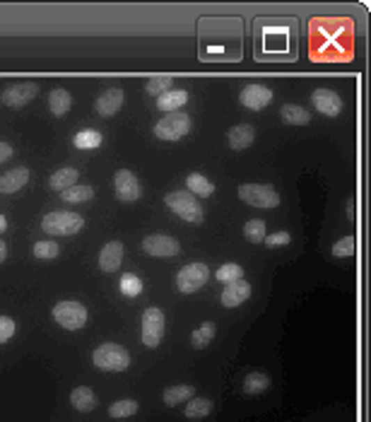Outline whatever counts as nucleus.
Segmentation results:
<instances>
[{"label":"nucleus","mask_w":371,"mask_h":422,"mask_svg":"<svg viewBox=\"0 0 371 422\" xmlns=\"http://www.w3.org/2000/svg\"><path fill=\"white\" fill-rule=\"evenodd\" d=\"M215 324L212 321H205V324H200L196 331L191 333V345L196 347V350H203V347H207L212 342V338H215Z\"/></svg>","instance_id":"nucleus-29"},{"label":"nucleus","mask_w":371,"mask_h":422,"mask_svg":"<svg viewBox=\"0 0 371 422\" xmlns=\"http://www.w3.org/2000/svg\"><path fill=\"white\" fill-rule=\"evenodd\" d=\"M13 155H15V152H13V147H10L8 142H3V140H0V165H3V162H8Z\"/></svg>","instance_id":"nucleus-43"},{"label":"nucleus","mask_w":371,"mask_h":422,"mask_svg":"<svg viewBox=\"0 0 371 422\" xmlns=\"http://www.w3.org/2000/svg\"><path fill=\"white\" fill-rule=\"evenodd\" d=\"M135 413H138V400L133 398H121L116 400V403H111V408H109L111 418H130V415Z\"/></svg>","instance_id":"nucleus-35"},{"label":"nucleus","mask_w":371,"mask_h":422,"mask_svg":"<svg viewBox=\"0 0 371 422\" xmlns=\"http://www.w3.org/2000/svg\"><path fill=\"white\" fill-rule=\"evenodd\" d=\"M186 188L191 196H200V198H210L212 193H215V183L210 181L207 176H203V174H188L186 179Z\"/></svg>","instance_id":"nucleus-25"},{"label":"nucleus","mask_w":371,"mask_h":422,"mask_svg":"<svg viewBox=\"0 0 371 422\" xmlns=\"http://www.w3.org/2000/svg\"><path fill=\"white\" fill-rule=\"evenodd\" d=\"M210 280V268L205 263H188L179 271L176 276V285H179V292L193 294L200 287H205V282Z\"/></svg>","instance_id":"nucleus-11"},{"label":"nucleus","mask_w":371,"mask_h":422,"mask_svg":"<svg viewBox=\"0 0 371 422\" xmlns=\"http://www.w3.org/2000/svg\"><path fill=\"white\" fill-rule=\"evenodd\" d=\"M164 205L171 210L174 215H179L181 220H186V223H203V218H205V213H203L200 203L196 200V196H191L188 191H171L164 196Z\"/></svg>","instance_id":"nucleus-6"},{"label":"nucleus","mask_w":371,"mask_h":422,"mask_svg":"<svg viewBox=\"0 0 371 422\" xmlns=\"http://www.w3.org/2000/svg\"><path fill=\"white\" fill-rule=\"evenodd\" d=\"M280 116L282 121L290 126H306L311 121V114L306 112L304 107H297V104H285V107L280 109Z\"/></svg>","instance_id":"nucleus-28"},{"label":"nucleus","mask_w":371,"mask_h":422,"mask_svg":"<svg viewBox=\"0 0 371 422\" xmlns=\"http://www.w3.org/2000/svg\"><path fill=\"white\" fill-rule=\"evenodd\" d=\"M5 258H8V244H5V241L0 239V263H3Z\"/></svg>","instance_id":"nucleus-45"},{"label":"nucleus","mask_w":371,"mask_h":422,"mask_svg":"<svg viewBox=\"0 0 371 422\" xmlns=\"http://www.w3.org/2000/svg\"><path fill=\"white\" fill-rule=\"evenodd\" d=\"M5 229H8V218H5V215L0 213V234H3Z\"/></svg>","instance_id":"nucleus-46"},{"label":"nucleus","mask_w":371,"mask_h":422,"mask_svg":"<svg viewBox=\"0 0 371 422\" xmlns=\"http://www.w3.org/2000/svg\"><path fill=\"white\" fill-rule=\"evenodd\" d=\"M212 413V400L205 398V395H193L186 403V418L196 420V418H205V415Z\"/></svg>","instance_id":"nucleus-30"},{"label":"nucleus","mask_w":371,"mask_h":422,"mask_svg":"<svg viewBox=\"0 0 371 422\" xmlns=\"http://www.w3.org/2000/svg\"><path fill=\"white\" fill-rule=\"evenodd\" d=\"M36 94H39V84L36 82H17L0 94V102L10 109H19V107H24V104H29Z\"/></svg>","instance_id":"nucleus-14"},{"label":"nucleus","mask_w":371,"mask_h":422,"mask_svg":"<svg viewBox=\"0 0 371 422\" xmlns=\"http://www.w3.org/2000/svg\"><path fill=\"white\" fill-rule=\"evenodd\" d=\"M255 61H294L297 58V20L294 17H255L253 22Z\"/></svg>","instance_id":"nucleus-3"},{"label":"nucleus","mask_w":371,"mask_h":422,"mask_svg":"<svg viewBox=\"0 0 371 422\" xmlns=\"http://www.w3.org/2000/svg\"><path fill=\"white\" fill-rule=\"evenodd\" d=\"M270 389V377L265 372H251L246 379H244V391L248 395H258Z\"/></svg>","instance_id":"nucleus-31"},{"label":"nucleus","mask_w":371,"mask_h":422,"mask_svg":"<svg viewBox=\"0 0 371 422\" xmlns=\"http://www.w3.org/2000/svg\"><path fill=\"white\" fill-rule=\"evenodd\" d=\"M123 256H125V246L121 241H109L104 244V249L99 251V268L104 273H116L123 263Z\"/></svg>","instance_id":"nucleus-19"},{"label":"nucleus","mask_w":371,"mask_h":422,"mask_svg":"<svg viewBox=\"0 0 371 422\" xmlns=\"http://www.w3.org/2000/svg\"><path fill=\"white\" fill-rule=\"evenodd\" d=\"M29 181V169L27 167H15L10 172H5L0 176V193L3 196H10V193H17L27 186Z\"/></svg>","instance_id":"nucleus-20"},{"label":"nucleus","mask_w":371,"mask_h":422,"mask_svg":"<svg viewBox=\"0 0 371 422\" xmlns=\"http://www.w3.org/2000/svg\"><path fill=\"white\" fill-rule=\"evenodd\" d=\"M239 102L251 112H260L273 102V89L265 87V84H246L239 94Z\"/></svg>","instance_id":"nucleus-16"},{"label":"nucleus","mask_w":371,"mask_h":422,"mask_svg":"<svg viewBox=\"0 0 371 422\" xmlns=\"http://www.w3.org/2000/svg\"><path fill=\"white\" fill-rule=\"evenodd\" d=\"M70 107H72V97H70V92L68 89H63V87H58V89H54V92L49 94V109H51V114L54 116H65L68 112H70Z\"/></svg>","instance_id":"nucleus-27"},{"label":"nucleus","mask_w":371,"mask_h":422,"mask_svg":"<svg viewBox=\"0 0 371 422\" xmlns=\"http://www.w3.org/2000/svg\"><path fill=\"white\" fill-rule=\"evenodd\" d=\"M113 191H116V198L121 203H135V200L143 196L138 176L133 172H128V169H118L113 174Z\"/></svg>","instance_id":"nucleus-12"},{"label":"nucleus","mask_w":371,"mask_h":422,"mask_svg":"<svg viewBox=\"0 0 371 422\" xmlns=\"http://www.w3.org/2000/svg\"><path fill=\"white\" fill-rule=\"evenodd\" d=\"M227 140H229V147L232 150H246V147L253 145L255 140V128L251 123H239V126H232L227 133Z\"/></svg>","instance_id":"nucleus-21"},{"label":"nucleus","mask_w":371,"mask_h":422,"mask_svg":"<svg viewBox=\"0 0 371 422\" xmlns=\"http://www.w3.org/2000/svg\"><path fill=\"white\" fill-rule=\"evenodd\" d=\"M31 251H34V256L41 258V261H51V258H56L61 253V246L56 244V241H46L44 239V241H36Z\"/></svg>","instance_id":"nucleus-39"},{"label":"nucleus","mask_w":371,"mask_h":422,"mask_svg":"<svg viewBox=\"0 0 371 422\" xmlns=\"http://www.w3.org/2000/svg\"><path fill=\"white\" fill-rule=\"evenodd\" d=\"M92 362L102 372H125L130 367V352L116 342H102L92 352Z\"/></svg>","instance_id":"nucleus-4"},{"label":"nucleus","mask_w":371,"mask_h":422,"mask_svg":"<svg viewBox=\"0 0 371 422\" xmlns=\"http://www.w3.org/2000/svg\"><path fill=\"white\" fill-rule=\"evenodd\" d=\"M70 403H72V408L80 410V413H90V410L97 408L99 400H97V393H94L90 386H77V389H72V393H70Z\"/></svg>","instance_id":"nucleus-24"},{"label":"nucleus","mask_w":371,"mask_h":422,"mask_svg":"<svg viewBox=\"0 0 371 422\" xmlns=\"http://www.w3.org/2000/svg\"><path fill=\"white\" fill-rule=\"evenodd\" d=\"M123 104H125V92L121 87H111V89H104L97 97L94 112L102 116V119H111V116L118 114V109H121Z\"/></svg>","instance_id":"nucleus-15"},{"label":"nucleus","mask_w":371,"mask_h":422,"mask_svg":"<svg viewBox=\"0 0 371 422\" xmlns=\"http://www.w3.org/2000/svg\"><path fill=\"white\" fill-rule=\"evenodd\" d=\"M188 102V92L186 89H169L164 92L161 97H157V109L161 114H174V112H181V107Z\"/></svg>","instance_id":"nucleus-22"},{"label":"nucleus","mask_w":371,"mask_h":422,"mask_svg":"<svg viewBox=\"0 0 371 422\" xmlns=\"http://www.w3.org/2000/svg\"><path fill=\"white\" fill-rule=\"evenodd\" d=\"M102 133L99 130H94V128H82L80 133L75 135V147L77 150H97L99 145H102Z\"/></svg>","instance_id":"nucleus-32"},{"label":"nucleus","mask_w":371,"mask_h":422,"mask_svg":"<svg viewBox=\"0 0 371 422\" xmlns=\"http://www.w3.org/2000/svg\"><path fill=\"white\" fill-rule=\"evenodd\" d=\"M354 54V22L349 17H313L309 56L316 63H347Z\"/></svg>","instance_id":"nucleus-2"},{"label":"nucleus","mask_w":371,"mask_h":422,"mask_svg":"<svg viewBox=\"0 0 371 422\" xmlns=\"http://www.w3.org/2000/svg\"><path fill=\"white\" fill-rule=\"evenodd\" d=\"M265 223L263 220H248L246 225H244V236H246V241L251 244H260V241L265 239Z\"/></svg>","instance_id":"nucleus-36"},{"label":"nucleus","mask_w":371,"mask_h":422,"mask_svg":"<svg viewBox=\"0 0 371 422\" xmlns=\"http://www.w3.org/2000/svg\"><path fill=\"white\" fill-rule=\"evenodd\" d=\"M92 196H94V188L85 186V183H75V186H70L68 191L61 193V198L65 200V203H85V200H90Z\"/></svg>","instance_id":"nucleus-33"},{"label":"nucleus","mask_w":371,"mask_h":422,"mask_svg":"<svg viewBox=\"0 0 371 422\" xmlns=\"http://www.w3.org/2000/svg\"><path fill=\"white\" fill-rule=\"evenodd\" d=\"M193 395H196V386H191V384H176V386L164 389L161 400H164V405H169V408H176V405L181 403H188Z\"/></svg>","instance_id":"nucleus-23"},{"label":"nucleus","mask_w":371,"mask_h":422,"mask_svg":"<svg viewBox=\"0 0 371 422\" xmlns=\"http://www.w3.org/2000/svg\"><path fill=\"white\" fill-rule=\"evenodd\" d=\"M311 104L316 107L318 114H326V116H331V119L340 116V112H342V97L333 92V89H326V87L313 89Z\"/></svg>","instance_id":"nucleus-17"},{"label":"nucleus","mask_w":371,"mask_h":422,"mask_svg":"<svg viewBox=\"0 0 371 422\" xmlns=\"http://www.w3.org/2000/svg\"><path fill=\"white\" fill-rule=\"evenodd\" d=\"M191 133V116L188 114H166L164 119L159 121V123L155 126V138L159 140H181L184 135Z\"/></svg>","instance_id":"nucleus-9"},{"label":"nucleus","mask_w":371,"mask_h":422,"mask_svg":"<svg viewBox=\"0 0 371 422\" xmlns=\"http://www.w3.org/2000/svg\"><path fill=\"white\" fill-rule=\"evenodd\" d=\"M357 253V236H342L340 241L333 244V256L336 258H347Z\"/></svg>","instance_id":"nucleus-37"},{"label":"nucleus","mask_w":371,"mask_h":422,"mask_svg":"<svg viewBox=\"0 0 371 422\" xmlns=\"http://www.w3.org/2000/svg\"><path fill=\"white\" fill-rule=\"evenodd\" d=\"M143 251L148 253V256H155V258H171L181 251V244L174 239V236L150 234L143 239Z\"/></svg>","instance_id":"nucleus-13"},{"label":"nucleus","mask_w":371,"mask_h":422,"mask_svg":"<svg viewBox=\"0 0 371 422\" xmlns=\"http://www.w3.org/2000/svg\"><path fill=\"white\" fill-rule=\"evenodd\" d=\"M41 227H44L46 234L72 236L85 227V218L77 213H70V210H54V213H49L41 220Z\"/></svg>","instance_id":"nucleus-5"},{"label":"nucleus","mask_w":371,"mask_h":422,"mask_svg":"<svg viewBox=\"0 0 371 422\" xmlns=\"http://www.w3.org/2000/svg\"><path fill=\"white\" fill-rule=\"evenodd\" d=\"M145 89H148V94H155V97H161L164 92H169V89H174V77L171 75H155L150 77L148 84H145Z\"/></svg>","instance_id":"nucleus-34"},{"label":"nucleus","mask_w":371,"mask_h":422,"mask_svg":"<svg viewBox=\"0 0 371 422\" xmlns=\"http://www.w3.org/2000/svg\"><path fill=\"white\" fill-rule=\"evenodd\" d=\"M237 193L244 203L253 205V208L268 210V208H278L280 205V193L273 183H244V186H239Z\"/></svg>","instance_id":"nucleus-7"},{"label":"nucleus","mask_w":371,"mask_h":422,"mask_svg":"<svg viewBox=\"0 0 371 422\" xmlns=\"http://www.w3.org/2000/svg\"><path fill=\"white\" fill-rule=\"evenodd\" d=\"M198 58L205 63H239L244 58L242 17H203L198 22Z\"/></svg>","instance_id":"nucleus-1"},{"label":"nucleus","mask_w":371,"mask_h":422,"mask_svg":"<svg viewBox=\"0 0 371 422\" xmlns=\"http://www.w3.org/2000/svg\"><path fill=\"white\" fill-rule=\"evenodd\" d=\"M15 336V321L10 316H0V345Z\"/></svg>","instance_id":"nucleus-42"},{"label":"nucleus","mask_w":371,"mask_h":422,"mask_svg":"<svg viewBox=\"0 0 371 422\" xmlns=\"http://www.w3.org/2000/svg\"><path fill=\"white\" fill-rule=\"evenodd\" d=\"M347 218L352 220V223L357 220V200H354V198L347 200Z\"/></svg>","instance_id":"nucleus-44"},{"label":"nucleus","mask_w":371,"mask_h":422,"mask_svg":"<svg viewBox=\"0 0 371 422\" xmlns=\"http://www.w3.org/2000/svg\"><path fill=\"white\" fill-rule=\"evenodd\" d=\"M290 241H292V234H290V232L280 229V232H275V234H265L263 244L268 246V249H278V246H287Z\"/></svg>","instance_id":"nucleus-41"},{"label":"nucleus","mask_w":371,"mask_h":422,"mask_svg":"<svg viewBox=\"0 0 371 422\" xmlns=\"http://www.w3.org/2000/svg\"><path fill=\"white\" fill-rule=\"evenodd\" d=\"M244 278V268L239 263H224L222 268L217 271V280L219 282H234V280H242Z\"/></svg>","instance_id":"nucleus-38"},{"label":"nucleus","mask_w":371,"mask_h":422,"mask_svg":"<svg viewBox=\"0 0 371 422\" xmlns=\"http://www.w3.org/2000/svg\"><path fill=\"white\" fill-rule=\"evenodd\" d=\"M77 176H80V172L77 169H72V167H63V169H58V172H54L51 174V179H49V186L54 188V191H68L70 186H75L77 183Z\"/></svg>","instance_id":"nucleus-26"},{"label":"nucleus","mask_w":371,"mask_h":422,"mask_svg":"<svg viewBox=\"0 0 371 422\" xmlns=\"http://www.w3.org/2000/svg\"><path fill=\"white\" fill-rule=\"evenodd\" d=\"M54 319L56 324L63 326L65 331H80L87 324V309L80 302L72 299H63L54 307Z\"/></svg>","instance_id":"nucleus-10"},{"label":"nucleus","mask_w":371,"mask_h":422,"mask_svg":"<svg viewBox=\"0 0 371 422\" xmlns=\"http://www.w3.org/2000/svg\"><path fill=\"white\" fill-rule=\"evenodd\" d=\"M121 292L125 297H138L143 292V280L138 276H133V273H125L121 278Z\"/></svg>","instance_id":"nucleus-40"},{"label":"nucleus","mask_w":371,"mask_h":422,"mask_svg":"<svg viewBox=\"0 0 371 422\" xmlns=\"http://www.w3.org/2000/svg\"><path fill=\"white\" fill-rule=\"evenodd\" d=\"M248 297H251V285L242 278V280L227 282V287H224L222 294H219V302H222V307H227V309H237V307H242Z\"/></svg>","instance_id":"nucleus-18"},{"label":"nucleus","mask_w":371,"mask_h":422,"mask_svg":"<svg viewBox=\"0 0 371 422\" xmlns=\"http://www.w3.org/2000/svg\"><path fill=\"white\" fill-rule=\"evenodd\" d=\"M164 338V314L159 307H150L143 311L140 321V340L145 347H157Z\"/></svg>","instance_id":"nucleus-8"}]
</instances>
